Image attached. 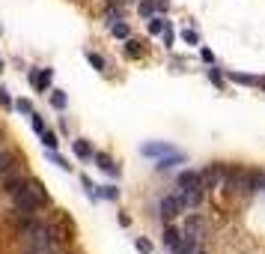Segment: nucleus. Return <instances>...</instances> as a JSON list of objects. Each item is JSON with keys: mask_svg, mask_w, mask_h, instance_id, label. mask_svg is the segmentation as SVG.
Masks as SVG:
<instances>
[{"mask_svg": "<svg viewBox=\"0 0 265 254\" xmlns=\"http://www.w3.org/2000/svg\"><path fill=\"white\" fill-rule=\"evenodd\" d=\"M179 189H203V179H200V173H194V170H185V173H179Z\"/></svg>", "mask_w": 265, "mask_h": 254, "instance_id": "1a4fd4ad", "label": "nucleus"}, {"mask_svg": "<svg viewBox=\"0 0 265 254\" xmlns=\"http://www.w3.org/2000/svg\"><path fill=\"white\" fill-rule=\"evenodd\" d=\"M137 251H143V254H152V242H149V239H137Z\"/></svg>", "mask_w": 265, "mask_h": 254, "instance_id": "c85d7f7f", "label": "nucleus"}, {"mask_svg": "<svg viewBox=\"0 0 265 254\" xmlns=\"http://www.w3.org/2000/svg\"><path fill=\"white\" fill-rule=\"evenodd\" d=\"M230 81H236V84H244V87H259V78H253V75H244V72H230Z\"/></svg>", "mask_w": 265, "mask_h": 254, "instance_id": "dca6fc26", "label": "nucleus"}, {"mask_svg": "<svg viewBox=\"0 0 265 254\" xmlns=\"http://www.w3.org/2000/svg\"><path fill=\"white\" fill-rule=\"evenodd\" d=\"M161 39H164V45H170V42H173V27H170V24L164 27V33H161Z\"/></svg>", "mask_w": 265, "mask_h": 254, "instance_id": "c756f323", "label": "nucleus"}, {"mask_svg": "<svg viewBox=\"0 0 265 254\" xmlns=\"http://www.w3.org/2000/svg\"><path fill=\"white\" fill-rule=\"evenodd\" d=\"M30 123H33V132H36V135H42V132H45V123H42L39 114H30Z\"/></svg>", "mask_w": 265, "mask_h": 254, "instance_id": "b1692460", "label": "nucleus"}, {"mask_svg": "<svg viewBox=\"0 0 265 254\" xmlns=\"http://www.w3.org/2000/svg\"><path fill=\"white\" fill-rule=\"evenodd\" d=\"M15 108H18L21 114H36V111H33V105H30L27 99H18V102H15Z\"/></svg>", "mask_w": 265, "mask_h": 254, "instance_id": "bb28decb", "label": "nucleus"}, {"mask_svg": "<svg viewBox=\"0 0 265 254\" xmlns=\"http://www.w3.org/2000/svg\"><path fill=\"white\" fill-rule=\"evenodd\" d=\"M167 6H170L167 0H155V9H158V12H167Z\"/></svg>", "mask_w": 265, "mask_h": 254, "instance_id": "72a5a7b5", "label": "nucleus"}, {"mask_svg": "<svg viewBox=\"0 0 265 254\" xmlns=\"http://www.w3.org/2000/svg\"><path fill=\"white\" fill-rule=\"evenodd\" d=\"M0 153H3V143H0Z\"/></svg>", "mask_w": 265, "mask_h": 254, "instance_id": "c9c22d12", "label": "nucleus"}, {"mask_svg": "<svg viewBox=\"0 0 265 254\" xmlns=\"http://www.w3.org/2000/svg\"><path fill=\"white\" fill-rule=\"evenodd\" d=\"M24 239H27V248H30L33 254H48L51 245H54L51 227H48V225H36V222L24 230Z\"/></svg>", "mask_w": 265, "mask_h": 254, "instance_id": "f257e3e1", "label": "nucleus"}, {"mask_svg": "<svg viewBox=\"0 0 265 254\" xmlns=\"http://www.w3.org/2000/svg\"><path fill=\"white\" fill-rule=\"evenodd\" d=\"M48 227H51L54 239H60V242H63V239H72V222L66 219L63 212H60V215H54V222H51Z\"/></svg>", "mask_w": 265, "mask_h": 254, "instance_id": "0eeeda50", "label": "nucleus"}, {"mask_svg": "<svg viewBox=\"0 0 265 254\" xmlns=\"http://www.w3.org/2000/svg\"><path fill=\"white\" fill-rule=\"evenodd\" d=\"M30 78H33V84H36V87H39V90L45 93V87H51V78H54V72H51V69H45V72H33Z\"/></svg>", "mask_w": 265, "mask_h": 254, "instance_id": "4468645a", "label": "nucleus"}, {"mask_svg": "<svg viewBox=\"0 0 265 254\" xmlns=\"http://www.w3.org/2000/svg\"><path fill=\"white\" fill-rule=\"evenodd\" d=\"M9 198H12V203H15V209H21L24 215H30V219H33V215H36V209H39V206H42L39 200H36V198L30 195V189H27V183H24V186H18V189H12V192H9Z\"/></svg>", "mask_w": 265, "mask_h": 254, "instance_id": "f03ea898", "label": "nucleus"}, {"mask_svg": "<svg viewBox=\"0 0 265 254\" xmlns=\"http://www.w3.org/2000/svg\"><path fill=\"white\" fill-rule=\"evenodd\" d=\"M200 57H203L206 63H215V57H212V51H209V48H203V51H200Z\"/></svg>", "mask_w": 265, "mask_h": 254, "instance_id": "473e14b6", "label": "nucleus"}, {"mask_svg": "<svg viewBox=\"0 0 265 254\" xmlns=\"http://www.w3.org/2000/svg\"><path fill=\"white\" fill-rule=\"evenodd\" d=\"M0 108H12V99H9V90L0 87Z\"/></svg>", "mask_w": 265, "mask_h": 254, "instance_id": "cd10ccee", "label": "nucleus"}, {"mask_svg": "<svg viewBox=\"0 0 265 254\" xmlns=\"http://www.w3.org/2000/svg\"><path fill=\"white\" fill-rule=\"evenodd\" d=\"M179 212H185V203H182V198L179 195H170V198H164L161 200V219H176Z\"/></svg>", "mask_w": 265, "mask_h": 254, "instance_id": "423d86ee", "label": "nucleus"}, {"mask_svg": "<svg viewBox=\"0 0 265 254\" xmlns=\"http://www.w3.org/2000/svg\"><path fill=\"white\" fill-rule=\"evenodd\" d=\"M27 189H30V195L39 200V203H48V192L42 189V183L39 179H27Z\"/></svg>", "mask_w": 265, "mask_h": 254, "instance_id": "2eb2a0df", "label": "nucleus"}, {"mask_svg": "<svg viewBox=\"0 0 265 254\" xmlns=\"http://www.w3.org/2000/svg\"><path fill=\"white\" fill-rule=\"evenodd\" d=\"M182 162H185L182 153H170V156H161V159L155 162V168H158V170H167V168H176V165H182Z\"/></svg>", "mask_w": 265, "mask_h": 254, "instance_id": "ddd939ff", "label": "nucleus"}, {"mask_svg": "<svg viewBox=\"0 0 265 254\" xmlns=\"http://www.w3.org/2000/svg\"><path fill=\"white\" fill-rule=\"evenodd\" d=\"M48 254H54V251H48Z\"/></svg>", "mask_w": 265, "mask_h": 254, "instance_id": "58836bf2", "label": "nucleus"}, {"mask_svg": "<svg viewBox=\"0 0 265 254\" xmlns=\"http://www.w3.org/2000/svg\"><path fill=\"white\" fill-rule=\"evenodd\" d=\"M262 189H265V179H262Z\"/></svg>", "mask_w": 265, "mask_h": 254, "instance_id": "e433bc0d", "label": "nucleus"}, {"mask_svg": "<svg viewBox=\"0 0 265 254\" xmlns=\"http://www.w3.org/2000/svg\"><path fill=\"white\" fill-rule=\"evenodd\" d=\"M72 150H74V156H78V159H90V156H93V147H90L87 141H74Z\"/></svg>", "mask_w": 265, "mask_h": 254, "instance_id": "f3484780", "label": "nucleus"}, {"mask_svg": "<svg viewBox=\"0 0 265 254\" xmlns=\"http://www.w3.org/2000/svg\"><path fill=\"white\" fill-rule=\"evenodd\" d=\"M182 233L194 236V239H203L206 236V219H203V215H188L185 225H182Z\"/></svg>", "mask_w": 265, "mask_h": 254, "instance_id": "39448f33", "label": "nucleus"}, {"mask_svg": "<svg viewBox=\"0 0 265 254\" xmlns=\"http://www.w3.org/2000/svg\"><path fill=\"white\" fill-rule=\"evenodd\" d=\"M96 162H98V168H101L104 173H110V176H120V168H117V162H113L107 153H96Z\"/></svg>", "mask_w": 265, "mask_h": 254, "instance_id": "f8f14e48", "label": "nucleus"}, {"mask_svg": "<svg viewBox=\"0 0 265 254\" xmlns=\"http://www.w3.org/2000/svg\"><path fill=\"white\" fill-rule=\"evenodd\" d=\"M164 27H167V21H164L161 15H152V18H149V33L161 36V33H164Z\"/></svg>", "mask_w": 265, "mask_h": 254, "instance_id": "a211bd4d", "label": "nucleus"}, {"mask_svg": "<svg viewBox=\"0 0 265 254\" xmlns=\"http://www.w3.org/2000/svg\"><path fill=\"white\" fill-rule=\"evenodd\" d=\"M259 87H262V90H265V78H259Z\"/></svg>", "mask_w": 265, "mask_h": 254, "instance_id": "f704fd0d", "label": "nucleus"}, {"mask_svg": "<svg viewBox=\"0 0 265 254\" xmlns=\"http://www.w3.org/2000/svg\"><path fill=\"white\" fill-rule=\"evenodd\" d=\"M182 230H176V227H164V245L173 251V254H179V245H182Z\"/></svg>", "mask_w": 265, "mask_h": 254, "instance_id": "6e6552de", "label": "nucleus"}, {"mask_svg": "<svg viewBox=\"0 0 265 254\" xmlns=\"http://www.w3.org/2000/svg\"><path fill=\"white\" fill-rule=\"evenodd\" d=\"M110 33L120 36V39H128V27H125L122 21H113V24H110Z\"/></svg>", "mask_w": 265, "mask_h": 254, "instance_id": "aec40b11", "label": "nucleus"}, {"mask_svg": "<svg viewBox=\"0 0 265 254\" xmlns=\"http://www.w3.org/2000/svg\"><path fill=\"white\" fill-rule=\"evenodd\" d=\"M87 60H90L96 69H104V57H101V54H93V51H87Z\"/></svg>", "mask_w": 265, "mask_h": 254, "instance_id": "a878e982", "label": "nucleus"}, {"mask_svg": "<svg viewBox=\"0 0 265 254\" xmlns=\"http://www.w3.org/2000/svg\"><path fill=\"white\" fill-rule=\"evenodd\" d=\"M158 9H155V0H140V15H146V18H152Z\"/></svg>", "mask_w": 265, "mask_h": 254, "instance_id": "6ab92c4d", "label": "nucleus"}, {"mask_svg": "<svg viewBox=\"0 0 265 254\" xmlns=\"http://www.w3.org/2000/svg\"><path fill=\"white\" fill-rule=\"evenodd\" d=\"M125 54H128V57H131V60H137V57H140V54H143V48H140V45H137V42H131V39H128V48H125Z\"/></svg>", "mask_w": 265, "mask_h": 254, "instance_id": "393cba45", "label": "nucleus"}, {"mask_svg": "<svg viewBox=\"0 0 265 254\" xmlns=\"http://www.w3.org/2000/svg\"><path fill=\"white\" fill-rule=\"evenodd\" d=\"M0 69H3V63H0Z\"/></svg>", "mask_w": 265, "mask_h": 254, "instance_id": "4c0bfd02", "label": "nucleus"}, {"mask_svg": "<svg viewBox=\"0 0 265 254\" xmlns=\"http://www.w3.org/2000/svg\"><path fill=\"white\" fill-rule=\"evenodd\" d=\"M209 78H212V81H215L217 87L223 84V78H220V72H217V69H209Z\"/></svg>", "mask_w": 265, "mask_h": 254, "instance_id": "7c9ffc66", "label": "nucleus"}, {"mask_svg": "<svg viewBox=\"0 0 265 254\" xmlns=\"http://www.w3.org/2000/svg\"><path fill=\"white\" fill-rule=\"evenodd\" d=\"M262 179H265L262 170H241L239 192H241V195H253V192H259V189H262Z\"/></svg>", "mask_w": 265, "mask_h": 254, "instance_id": "7ed1b4c3", "label": "nucleus"}, {"mask_svg": "<svg viewBox=\"0 0 265 254\" xmlns=\"http://www.w3.org/2000/svg\"><path fill=\"white\" fill-rule=\"evenodd\" d=\"M101 195H104V198H110V200H117V198H120V192H117V189H110V186H107Z\"/></svg>", "mask_w": 265, "mask_h": 254, "instance_id": "2f4dec72", "label": "nucleus"}, {"mask_svg": "<svg viewBox=\"0 0 265 254\" xmlns=\"http://www.w3.org/2000/svg\"><path fill=\"white\" fill-rule=\"evenodd\" d=\"M182 39H185L188 45H197L200 36H197V30H188V27H185V30H182Z\"/></svg>", "mask_w": 265, "mask_h": 254, "instance_id": "5701e85b", "label": "nucleus"}, {"mask_svg": "<svg viewBox=\"0 0 265 254\" xmlns=\"http://www.w3.org/2000/svg\"><path fill=\"white\" fill-rule=\"evenodd\" d=\"M203 192H206V189H182V195H179V198H182L185 209H188V206H197V203L203 200Z\"/></svg>", "mask_w": 265, "mask_h": 254, "instance_id": "9b49d317", "label": "nucleus"}, {"mask_svg": "<svg viewBox=\"0 0 265 254\" xmlns=\"http://www.w3.org/2000/svg\"><path fill=\"white\" fill-rule=\"evenodd\" d=\"M140 153H143V156H170V153H176V150L170 147V143H161V141H158V143H146Z\"/></svg>", "mask_w": 265, "mask_h": 254, "instance_id": "9d476101", "label": "nucleus"}, {"mask_svg": "<svg viewBox=\"0 0 265 254\" xmlns=\"http://www.w3.org/2000/svg\"><path fill=\"white\" fill-rule=\"evenodd\" d=\"M39 138H42V143H45L48 150H54V147H57V135H54V132H48V129H45Z\"/></svg>", "mask_w": 265, "mask_h": 254, "instance_id": "412c9836", "label": "nucleus"}, {"mask_svg": "<svg viewBox=\"0 0 265 254\" xmlns=\"http://www.w3.org/2000/svg\"><path fill=\"white\" fill-rule=\"evenodd\" d=\"M51 105L57 108V111H63V108H66V96H63L60 90H54V93H51Z\"/></svg>", "mask_w": 265, "mask_h": 254, "instance_id": "4be33fe9", "label": "nucleus"}, {"mask_svg": "<svg viewBox=\"0 0 265 254\" xmlns=\"http://www.w3.org/2000/svg\"><path fill=\"white\" fill-rule=\"evenodd\" d=\"M223 165H209L206 170H200V179H203V189H217L223 183Z\"/></svg>", "mask_w": 265, "mask_h": 254, "instance_id": "20e7f679", "label": "nucleus"}]
</instances>
